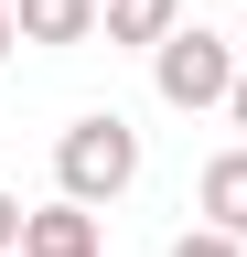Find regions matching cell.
Listing matches in <instances>:
<instances>
[{
	"mask_svg": "<svg viewBox=\"0 0 247 257\" xmlns=\"http://www.w3.org/2000/svg\"><path fill=\"white\" fill-rule=\"evenodd\" d=\"M194 204H204V225H226V236H247V140L204 161V182H194Z\"/></svg>",
	"mask_w": 247,
	"mask_h": 257,
	"instance_id": "5b68a950",
	"label": "cell"
},
{
	"mask_svg": "<svg viewBox=\"0 0 247 257\" xmlns=\"http://www.w3.org/2000/svg\"><path fill=\"white\" fill-rule=\"evenodd\" d=\"M97 11L108 0H11V22H22V43H97Z\"/></svg>",
	"mask_w": 247,
	"mask_h": 257,
	"instance_id": "277c9868",
	"label": "cell"
},
{
	"mask_svg": "<svg viewBox=\"0 0 247 257\" xmlns=\"http://www.w3.org/2000/svg\"><path fill=\"white\" fill-rule=\"evenodd\" d=\"M161 257H247V236H226V225H194V236H172Z\"/></svg>",
	"mask_w": 247,
	"mask_h": 257,
	"instance_id": "52a82bcc",
	"label": "cell"
},
{
	"mask_svg": "<svg viewBox=\"0 0 247 257\" xmlns=\"http://www.w3.org/2000/svg\"><path fill=\"white\" fill-rule=\"evenodd\" d=\"M54 182H65L75 204H118V193L140 182V128L118 107H86L65 140H54Z\"/></svg>",
	"mask_w": 247,
	"mask_h": 257,
	"instance_id": "6da1fadb",
	"label": "cell"
},
{
	"mask_svg": "<svg viewBox=\"0 0 247 257\" xmlns=\"http://www.w3.org/2000/svg\"><path fill=\"white\" fill-rule=\"evenodd\" d=\"M226 118H236V140H247V75H236V96H226Z\"/></svg>",
	"mask_w": 247,
	"mask_h": 257,
	"instance_id": "9c48e42d",
	"label": "cell"
},
{
	"mask_svg": "<svg viewBox=\"0 0 247 257\" xmlns=\"http://www.w3.org/2000/svg\"><path fill=\"white\" fill-rule=\"evenodd\" d=\"M22 257H97V214H86L75 193L33 204V225H22Z\"/></svg>",
	"mask_w": 247,
	"mask_h": 257,
	"instance_id": "3957f363",
	"label": "cell"
},
{
	"mask_svg": "<svg viewBox=\"0 0 247 257\" xmlns=\"http://www.w3.org/2000/svg\"><path fill=\"white\" fill-rule=\"evenodd\" d=\"M97 32H108V43H140V54H161L172 32H183V0H108V11H97Z\"/></svg>",
	"mask_w": 247,
	"mask_h": 257,
	"instance_id": "8992f818",
	"label": "cell"
},
{
	"mask_svg": "<svg viewBox=\"0 0 247 257\" xmlns=\"http://www.w3.org/2000/svg\"><path fill=\"white\" fill-rule=\"evenodd\" d=\"M236 75H247L236 43H226V32H204V22H183L172 43L150 54V86H161V107H183V118H194V107H226Z\"/></svg>",
	"mask_w": 247,
	"mask_h": 257,
	"instance_id": "7a4b0ae2",
	"label": "cell"
},
{
	"mask_svg": "<svg viewBox=\"0 0 247 257\" xmlns=\"http://www.w3.org/2000/svg\"><path fill=\"white\" fill-rule=\"evenodd\" d=\"M22 225H33V214H22V193H0V257L22 246Z\"/></svg>",
	"mask_w": 247,
	"mask_h": 257,
	"instance_id": "ba28073f",
	"label": "cell"
},
{
	"mask_svg": "<svg viewBox=\"0 0 247 257\" xmlns=\"http://www.w3.org/2000/svg\"><path fill=\"white\" fill-rule=\"evenodd\" d=\"M11 43H22V22H11V0H0V54H11Z\"/></svg>",
	"mask_w": 247,
	"mask_h": 257,
	"instance_id": "30bf717a",
	"label": "cell"
}]
</instances>
